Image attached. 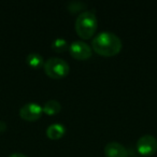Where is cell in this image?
Instances as JSON below:
<instances>
[{"label": "cell", "mask_w": 157, "mask_h": 157, "mask_svg": "<svg viewBox=\"0 0 157 157\" xmlns=\"http://www.w3.org/2000/svg\"><path fill=\"white\" fill-rule=\"evenodd\" d=\"M85 5L83 2H81V1H71V2H69V10L71 12L80 11V10H82V8Z\"/></svg>", "instance_id": "cell-12"}, {"label": "cell", "mask_w": 157, "mask_h": 157, "mask_svg": "<svg viewBox=\"0 0 157 157\" xmlns=\"http://www.w3.org/2000/svg\"><path fill=\"white\" fill-rule=\"evenodd\" d=\"M60 110L61 105L56 99H50V100L45 101L44 105H42V111L48 115H55V114L59 113Z\"/></svg>", "instance_id": "cell-9"}, {"label": "cell", "mask_w": 157, "mask_h": 157, "mask_svg": "<svg viewBox=\"0 0 157 157\" xmlns=\"http://www.w3.org/2000/svg\"><path fill=\"white\" fill-rule=\"evenodd\" d=\"M137 150L143 156H151L157 151V139L152 135H143L137 141Z\"/></svg>", "instance_id": "cell-5"}, {"label": "cell", "mask_w": 157, "mask_h": 157, "mask_svg": "<svg viewBox=\"0 0 157 157\" xmlns=\"http://www.w3.org/2000/svg\"><path fill=\"white\" fill-rule=\"evenodd\" d=\"M105 157H128V150L122 143L116 141H111L105 145Z\"/></svg>", "instance_id": "cell-7"}, {"label": "cell", "mask_w": 157, "mask_h": 157, "mask_svg": "<svg viewBox=\"0 0 157 157\" xmlns=\"http://www.w3.org/2000/svg\"><path fill=\"white\" fill-rule=\"evenodd\" d=\"M26 61L30 67L39 68L44 65V58L40 53L38 52H30L26 56Z\"/></svg>", "instance_id": "cell-10"}, {"label": "cell", "mask_w": 157, "mask_h": 157, "mask_svg": "<svg viewBox=\"0 0 157 157\" xmlns=\"http://www.w3.org/2000/svg\"><path fill=\"white\" fill-rule=\"evenodd\" d=\"M97 16L92 10H84L75 20V31L82 39H90L97 30Z\"/></svg>", "instance_id": "cell-2"}, {"label": "cell", "mask_w": 157, "mask_h": 157, "mask_svg": "<svg viewBox=\"0 0 157 157\" xmlns=\"http://www.w3.org/2000/svg\"><path fill=\"white\" fill-rule=\"evenodd\" d=\"M123 48L121 38L111 31H101L92 40L93 51L102 56H114L118 54Z\"/></svg>", "instance_id": "cell-1"}, {"label": "cell", "mask_w": 157, "mask_h": 157, "mask_svg": "<svg viewBox=\"0 0 157 157\" xmlns=\"http://www.w3.org/2000/svg\"><path fill=\"white\" fill-rule=\"evenodd\" d=\"M9 157H28V156H27V155H25V154H23V153L15 152V153H12V154H10Z\"/></svg>", "instance_id": "cell-13"}, {"label": "cell", "mask_w": 157, "mask_h": 157, "mask_svg": "<svg viewBox=\"0 0 157 157\" xmlns=\"http://www.w3.org/2000/svg\"><path fill=\"white\" fill-rule=\"evenodd\" d=\"M7 129V124L3 121H0V131H5Z\"/></svg>", "instance_id": "cell-14"}, {"label": "cell", "mask_w": 157, "mask_h": 157, "mask_svg": "<svg viewBox=\"0 0 157 157\" xmlns=\"http://www.w3.org/2000/svg\"><path fill=\"white\" fill-rule=\"evenodd\" d=\"M43 111H42V105H40L38 102H33V101H29L23 105L20 109V116L25 121L28 122H35L40 116L42 115Z\"/></svg>", "instance_id": "cell-6"}, {"label": "cell", "mask_w": 157, "mask_h": 157, "mask_svg": "<svg viewBox=\"0 0 157 157\" xmlns=\"http://www.w3.org/2000/svg\"><path fill=\"white\" fill-rule=\"evenodd\" d=\"M44 71L52 78H65L70 71V66L63 58L60 57H50L44 61Z\"/></svg>", "instance_id": "cell-3"}, {"label": "cell", "mask_w": 157, "mask_h": 157, "mask_svg": "<svg viewBox=\"0 0 157 157\" xmlns=\"http://www.w3.org/2000/svg\"><path fill=\"white\" fill-rule=\"evenodd\" d=\"M66 127L60 123H53L46 128V136L52 140H58L65 135Z\"/></svg>", "instance_id": "cell-8"}, {"label": "cell", "mask_w": 157, "mask_h": 157, "mask_svg": "<svg viewBox=\"0 0 157 157\" xmlns=\"http://www.w3.org/2000/svg\"><path fill=\"white\" fill-rule=\"evenodd\" d=\"M52 48L57 53H61L68 48V42L63 38H56L52 42Z\"/></svg>", "instance_id": "cell-11"}, {"label": "cell", "mask_w": 157, "mask_h": 157, "mask_svg": "<svg viewBox=\"0 0 157 157\" xmlns=\"http://www.w3.org/2000/svg\"><path fill=\"white\" fill-rule=\"evenodd\" d=\"M69 53L73 58L78 59V60H85L93 55V48L85 41L75 40L70 43Z\"/></svg>", "instance_id": "cell-4"}]
</instances>
